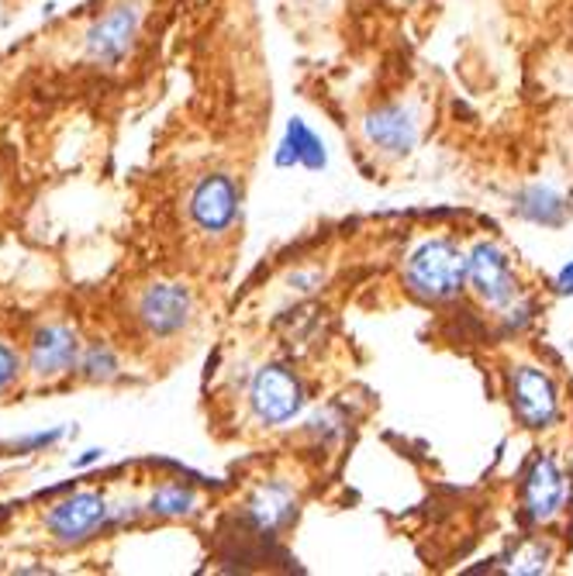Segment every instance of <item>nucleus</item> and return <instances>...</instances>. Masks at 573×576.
Here are the masks:
<instances>
[{
    "label": "nucleus",
    "mask_w": 573,
    "mask_h": 576,
    "mask_svg": "<svg viewBox=\"0 0 573 576\" xmlns=\"http://www.w3.org/2000/svg\"><path fill=\"white\" fill-rule=\"evenodd\" d=\"M467 266H470L467 252L452 239H428L408 255L405 283L421 301H449L463 291Z\"/></svg>",
    "instance_id": "f257e3e1"
},
{
    "label": "nucleus",
    "mask_w": 573,
    "mask_h": 576,
    "mask_svg": "<svg viewBox=\"0 0 573 576\" xmlns=\"http://www.w3.org/2000/svg\"><path fill=\"white\" fill-rule=\"evenodd\" d=\"M249 408L263 425H283L304 408V387L283 363H267L249 384Z\"/></svg>",
    "instance_id": "f03ea898"
},
{
    "label": "nucleus",
    "mask_w": 573,
    "mask_h": 576,
    "mask_svg": "<svg viewBox=\"0 0 573 576\" xmlns=\"http://www.w3.org/2000/svg\"><path fill=\"white\" fill-rule=\"evenodd\" d=\"M239 187L228 172H205L187 193V214L205 235H221L239 218Z\"/></svg>",
    "instance_id": "7ed1b4c3"
},
{
    "label": "nucleus",
    "mask_w": 573,
    "mask_h": 576,
    "mask_svg": "<svg viewBox=\"0 0 573 576\" xmlns=\"http://www.w3.org/2000/svg\"><path fill=\"white\" fill-rule=\"evenodd\" d=\"M470 266H467V283L473 286V294L487 307H508L519 297V283H514L508 255L494 242H477L470 249Z\"/></svg>",
    "instance_id": "20e7f679"
},
{
    "label": "nucleus",
    "mask_w": 573,
    "mask_h": 576,
    "mask_svg": "<svg viewBox=\"0 0 573 576\" xmlns=\"http://www.w3.org/2000/svg\"><path fill=\"white\" fill-rule=\"evenodd\" d=\"M511 408L525 428H550L560 418L553 380L535 366H519L511 373Z\"/></svg>",
    "instance_id": "39448f33"
},
{
    "label": "nucleus",
    "mask_w": 573,
    "mask_h": 576,
    "mask_svg": "<svg viewBox=\"0 0 573 576\" xmlns=\"http://www.w3.org/2000/svg\"><path fill=\"white\" fill-rule=\"evenodd\" d=\"M138 322L153 335H177L194 314V297L184 283H153L138 294Z\"/></svg>",
    "instance_id": "423d86ee"
},
{
    "label": "nucleus",
    "mask_w": 573,
    "mask_h": 576,
    "mask_svg": "<svg viewBox=\"0 0 573 576\" xmlns=\"http://www.w3.org/2000/svg\"><path fill=\"white\" fill-rule=\"evenodd\" d=\"M138 24H142V11L138 4H118L111 8L91 32H87V55L94 63H122L135 35H138Z\"/></svg>",
    "instance_id": "0eeeda50"
},
{
    "label": "nucleus",
    "mask_w": 573,
    "mask_h": 576,
    "mask_svg": "<svg viewBox=\"0 0 573 576\" xmlns=\"http://www.w3.org/2000/svg\"><path fill=\"white\" fill-rule=\"evenodd\" d=\"M366 142L384 156H408L418 146V118L405 104H384L363 125Z\"/></svg>",
    "instance_id": "6e6552de"
},
{
    "label": "nucleus",
    "mask_w": 573,
    "mask_h": 576,
    "mask_svg": "<svg viewBox=\"0 0 573 576\" xmlns=\"http://www.w3.org/2000/svg\"><path fill=\"white\" fill-rule=\"evenodd\" d=\"M104 522H107V504L101 494H73L63 504H55L45 517L49 532L66 545L87 542L94 532H101Z\"/></svg>",
    "instance_id": "1a4fd4ad"
},
{
    "label": "nucleus",
    "mask_w": 573,
    "mask_h": 576,
    "mask_svg": "<svg viewBox=\"0 0 573 576\" xmlns=\"http://www.w3.org/2000/svg\"><path fill=\"white\" fill-rule=\"evenodd\" d=\"M566 501V480L563 470L556 467V459L539 455L529 476H525V511L532 522H550V517L560 514Z\"/></svg>",
    "instance_id": "9d476101"
},
{
    "label": "nucleus",
    "mask_w": 573,
    "mask_h": 576,
    "mask_svg": "<svg viewBox=\"0 0 573 576\" xmlns=\"http://www.w3.org/2000/svg\"><path fill=\"white\" fill-rule=\"evenodd\" d=\"M80 363V342L70 328L63 325H49L35 335L32 342V369L39 377L52 380V377H63L73 366Z\"/></svg>",
    "instance_id": "9b49d317"
},
{
    "label": "nucleus",
    "mask_w": 573,
    "mask_h": 576,
    "mask_svg": "<svg viewBox=\"0 0 573 576\" xmlns=\"http://www.w3.org/2000/svg\"><path fill=\"white\" fill-rule=\"evenodd\" d=\"M298 511V494L286 480H267L249 501V522L260 532H280Z\"/></svg>",
    "instance_id": "f8f14e48"
},
{
    "label": "nucleus",
    "mask_w": 573,
    "mask_h": 576,
    "mask_svg": "<svg viewBox=\"0 0 573 576\" xmlns=\"http://www.w3.org/2000/svg\"><path fill=\"white\" fill-rule=\"evenodd\" d=\"M277 166H308V169H322L325 166V146L304 122L286 125V135L280 142Z\"/></svg>",
    "instance_id": "ddd939ff"
},
{
    "label": "nucleus",
    "mask_w": 573,
    "mask_h": 576,
    "mask_svg": "<svg viewBox=\"0 0 573 576\" xmlns=\"http://www.w3.org/2000/svg\"><path fill=\"white\" fill-rule=\"evenodd\" d=\"M194 511H197V494L184 483L159 486V491L153 494V501H149V514H156V517H187Z\"/></svg>",
    "instance_id": "4468645a"
},
{
    "label": "nucleus",
    "mask_w": 573,
    "mask_h": 576,
    "mask_svg": "<svg viewBox=\"0 0 573 576\" xmlns=\"http://www.w3.org/2000/svg\"><path fill=\"white\" fill-rule=\"evenodd\" d=\"M522 214L532 218V221H542V224H560L563 214H566V205L563 197L550 187H532L525 197H522Z\"/></svg>",
    "instance_id": "2eb2a0df"
},
{
    "label": "nucleus",
    "mask_w": 573,
    "mask_h": 576,
    "mask_svg": "<svg viewBox=\"0 0 573 576\" xmlns=\"http://www.w3.org/2000/svg\"><path fill=\"white\" fill-rule=\"evenodd\" d=\"M80 366H83V373H87V380H94V384H107V380L118 377V359H114L107 345H94V349H87Z\"/></svg>",
    "instance_id": "dca6fc26"
},
{
    "label": "nucleus",
    "mask_w": 573,
    "mask_h": 576,
    "mask_svg": "<svg viewBox=\"0 0 573 576\" xmlns=\"http://www.w3.org/2000/svg\"><path fill=\"white\" fill-rule=\"evenodd\" d=\"M546 563H550V549L542 542H532L525 553H519L514 556V573H539V569H546Z\"/></svg>",
    "instance_id": "f3484780"
},
{
    "label": "nucleus",
    "mask_w": 573,
    "mask_h": 576,
    "mask_svg": "<svg viewBox=\"0 0 573 576\" xmlns=\"http://www.w3.org/2000/svg\"><path fill=\"white\" fill-rule=\"evenodd\" d=\"M14 377H18V356H14L11 345L0 342V390L11 387V384H14Z\"/></svg>",
    "instance_id": "a211bd4d"
},
{
    "label": "nucleus",
    "mask_w": 573,
    "mask_h": 576,
    "mask_svg": "<svg viewBox=\"0 0 573 576\" xmlns=\"http://www.w3.org/2000/svg\"><path fill=\"white\" fill-rule=\"evenodd\" d=\"M556 291L560 294H573V263L560 273V280H556Z\"/></svg>",
    "instance_id": "6ab92c4d"
}]
</instances>
